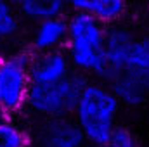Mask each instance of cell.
<instances>
[{"instance_id": "1", "label": "cell", "mask_w": 149, "mask_h": 147, "mask_svg": "<svg viewBox=\"0 0 149 147\" xmlns=\"http://www.w3.org/2000/svg\"><path fill=\"white\" fill-rule=\"evenodd\" d=\"M120 104L137 107L149 97V35L135 37L125 55L99 76Z\"/></svg>"}, {"instance_id": "2", "label": "cell", "mask_w": 149, "mask_h": 147, "mask_svg": "<svg viewBox=\"0 0 149 147\" xmlns=\"http://www.w3.org/2000/svg\"><path fill=\"white\" fill-rule=\"evenodd\" d=\"M120 106V101L104 83L87 81L73 112V119L80 126L85 142L104 147L116 126Z\"/></svg>"}, {"instance_id": "3", "label": "cell", "mask_w": 149, "mask_h": 147, "mask_svg": "<svg viewBox=\"0 0 149 147\" xmlns=\"http://www.w3.org/2000/svg\"><path fill=\"white\" fill-rule=\"evenodd\" d=\"M106 26L87 12H74L68 19L66 54L78 73L101 76L106 68Z\"/></svg>"}, {"instance_id": "4", "label": "cell", "mask_w": 149, "mask_h": 147, "mask_svg": "<svg viewBox=\"0 0 149 147\" xmlns=\"http://www.w3.org/2000/svg\"><path fill=\"white\" fill-rule=\"evenodd\" d=\"M87 78L83 73H70L66 78L45 83V85H30L26 106L42 118H68L73 116L76 102Z\"/></svg>"}, {"instance_id": "5", "label": "cell", "mask_w": 149, "mask_h": 147, "mask_svg": "<svg viewBox=\"0 0 149 147\" xmlns=\"http://www.w3.org/2000/svg\"><path fill=\"white\" fill-rule=\"evenodd\" d=\"M30 61L31 54L17 52L0 61V111L16 114L26 106L30 90Z\"/></svg>"}, {"instance_id": "6", "label": "cell", "mask_w": 149, "mask_h": 147, "mask_svg": "<svg viewBox=\"0 0 149 147\" xmlns=\"http://www.w3.org/2000/svg\"><path fill=\"white\" fill-rule=\"evenodd\" d=\"M37 147H83L85 137L71 116L43 118L35 135Z\"/></svg>"}, {"instance_id": "7", "label": "cell", "mask_w": 149, "mask_h": 147, "mask_svg": "<svg viewBox=\"0 0 149 147\" xmlns=\"http://www.w3.org/2000/svg\"><path fill=\"white\" fill-rule=\"evenodd\" d=\"M73 73V66L66 50L56 49L47 52H37L30 61V81L31 85L54 83Z\"/></svg>"}, {"instance_id": "8", "label": "cell", "mask_w": 149, "mask_h": 147, "mask_svg": "<svg viewBox=\"0 0 149 147\" xmlns=\"http://www.w3.org/2000/svg\"><path fill=\"white\" fill-rule=\"evenodd\" d=\"M66 35H68V21L63 16L49 17L37 23L31 45L37 52L63 49L66 43Z\"/></svg>"}, {"instance_id": "9", "label": "cell", "mask_w": 149, "mask_h": 147, "mask_svg": "<svg viewBox=\"0 0 149 147\" xmlns=\"http://www.w3.org/2000/svg\"><path fill=\"white\" fill-rule=\"evenodd\" d=\"M16 12L30 21H43L49 17H57L68 7V0H9Z\"/></svg>"}, {"instance_id": "10", "label": "cell", "mask_w": 149, "mask_h": 147, "mask_svg": "<svg viewBox=\"0 0 149 147\" xmlns=\"http://www.w3.org/2000/svg\"><path fill=\"white\" fill-rule=\"evenodd\" d=\"M125 10V0H87L85 10L102 24L116 21Z\"/></svg>"}, {"instance_id": "11", "label": "cell", "mask_w": 149, "mask_h": 147, "mask_svg": "<svg viewBox=\"0 0 149 147\" xmlns=\"http://www.w3.org/2000/svg\"><path fill=\"white\" fill-rule=\"evenodd\" d=\"M0 147H30L28 133L0 111Z\"/></svg>"}, {"instance_id": "12", "label": "cell", "mask_w": 149, "mask_h": 147, "mask_svg": "<svg viewBox=\"0 0 149 147\" xmlns=\"http://www.w3.org/2000/svg\"><path fill=\"white\" fill-rule=\"evenodd\" d=\"M19 31V19L9 0H0V42L12 38Z\"/></svg>"}, {"instance_id": "13", "label": "cell", "mask_w": 149, "mask_h": 147, "mask_svg": "<svg viewBox=\"0 0 149 147\" xmlns=\"http://www.w3.org/2000/svg\"><path fill=\"white\" fill-rule=\"evenodd\" d=\"M104 147H137L134 133L125 126H114Z\"/></svg>"}, {"instance_id": "14", "label": "cell", "mask_w": 149, "mask_h": 147, "mask_svg": "<svg viewBox=\"0 0 149 147\" xmlns=\"http://www.w3.org/2000/svg\"><path fill=\"white\" fill-rule=\"evenodd\" d=\"M0 61H2V55H0Z\"/></svg>"}]
</instances>
